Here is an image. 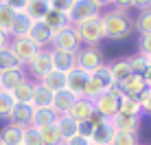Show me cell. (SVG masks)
I'll list each match as a JSON object with an SVG mask.
<instances>
[{"mask_svg":"<svg viewBox=\"0 0 151 145\" xmlns=\"http://www.w3.org/2000/svg\"><path fill=\"white\" fill-rule=\"evenodd\" d=\"M142 57H145V62H147V66L151 68V53H149V55H142Z\"/></svg>","mask_w":151,"mask_h":145,"instance_id":"f6af8a7d","label":"cell"},{"mask_svg":"<svg viewBox=\"0 0 151 145\" xmlns=\"http://www.w3.org/2000/svg\"><path fill=\"white\" fill-rule=\"evenodd\" d=\"M107 68H110V75H112L114 86H121L123 81H127L129 77H132V68H129L127 57L116 59V62H112V64H107Z\"/></svg>","mask_w":151,"mask_h":145,"instance_id":"ac0fdd59","label":"cell"},{"mask_svg":"<svg viewBox=\"0 0 151 145\" xmlns=\"http://www.w3.org/2000/svg\"><path fill=\"white\" fill-rule=\"evenodd\" d=\"M77 59V68L81 72H86V75H90V72H94L96 68H101L105 62H103V53L99 46H81L79 51H77L75 55Z\"/></svg>","mask_w":151,"mask_h":145,"instance_id":"277c9868","label":"cell"},{"mask_svg":"<svg viewBox=\"0 0 151 145\" xmlns=\"http://www.w3.org/2000/svg\"><path fill=\"white\" fill-rule=\"evenodd\" d=\"M96 18H101V11L94 9L92 0H75L70 13H68L70 27H79V24H86L90 20H96Z\"/></svg>","mask_w":151,"mask_h":145,"instance_id":"8992f818","label":"cell"},{"mask_svg":"<svg viewBox=\"0 0 151 145\" xmlns=\"http://www.w3.org/2000/svg\"><path fill=\"white\" fill-rule=\"evenodd\" d=\"M27 66H29V70H31V75H33L37 81H42L50 70H53V64H50V55H48V51H40V53L35 55V57L31 59Z\"/></svg>","mask_w":151,"mask_h":145,"instance_id":"8fae6325","label":"cell"},{"mask_svg":"<svg viewBox=\"0 0 151 145\" xmlns=\"http://www.w3.org/2000/svg\"><path fill=\"white\" fill-rule=\"evenodd\" d=\"M86 88H88V75L86 72L75 68V70H70L68 75H66V90H68L75 99H81V97L86 95Z\"/></svg>","mask_w":151,"mask_h":145,"instance_id":"9c48e42d","label":"cell"},{"mask_svg":"<svg viewBox=\"0 0 151 145\" xmlns=\"http://www.w3.org/2000/svg\"><path fill=\"white\" fill-rule=\"evenodd\" d=\"M138 49H140V55H149L151 53V35H142V38H140Z\"/></svg>","mask_w":151,"mask_h":145,"instance_id":"60d3db41","label":"cell"},{"mask_svg":"<svg viewBox=\"0 0 151 145\" xmlns=\"http://www.w3.org/2000/svg\"><path fill=\"white\" fill-rule=\"evenodd\" d=\"M55 121H57V115L50 110V108H46V110H35L33 119H31V128L42 130V128H46V125H53Z\"/></svg>","mask_w":151,"mask_h":145,"instance_id":"f546056e","label":"cell"},{"mask_svg":"<svg viewBox=\"0 0 151 145\" xmlns=\"http://www.w3.org/2000/svg\"><path fill=\"white\" fill-rule=\"evenodd\" d=\"M142 79H145V86L151 88V68H149V66H147V70L142 72Z\"/></svg>","mask_w":151,"mask_h":145,"instance_id":"ee69618b","label":"cell"},{"mask_svg":"<svg viewBox=\"0 0 151 145\" xmlns=\"http://www.w3.org/2000/svg\"><path fill=\"white\" fill-rule=\"evenodd\" d=\"M33 88H35V81H31V79H27L24 84H20L11 92L13 103H27V106H31V99H33Z\"/></svg>","mask_w":151,"mask_h":145,"instance_id":"f1b7e54d","label":"cell"},{"mask_svg":"<svg viewBox=\"0 0 151 145\" xmlns=\"http://www.w3.org/2000/svg\"><path fill=\"white\" fill-rule=\"evenodd\" d=\"M50 49L77 55V51L81 49V44H79V40H77V35H75V31H72V27H70V29H66V31L53 33V42H50Z\"/></svg>","mask_w":151,"mask_h":145,"instance_id":"ba28073f","label":"cell"},{"mask_svg":"<svg viewBox=\"0 0 151 145\" xmlns=\"http://www.w3.org/2000/svg\"><path fill=\"white\" fill-rule=\"evenodd\" d=\"M33 24H35V22H33V20H31L24 11H18V15H15V20H13V27H11L9 38H27Z\"/></svg>","mask_w":151,"mask_h":145,"instance_id":"d4e9b609","label":"cell"},{"mask_svg":"<svg viewBox=\"0 0 151 145\" xmlns=\"http://www.w3.org/2000/svg\"><path fill=\"white\" fill-rule=\"evenodd\" d=\"M112 145H138V136L134 132H116L114 130Z\"/></svg>","mask_w":151,"mask_h":145,"instance_id":"e575fe53","label":"cell"},{"mask_svg":"<svg viewBox=\"0 0 151 145\" xmlns=\"http://www.w3.org/2000/svg\"><path fill=\"white\" fill-rule=\"evenodd\" d=\"M48 55H50V64H53V70H59V72H64V75H68L70 70H75V68H77V59H75V55H72V53H64V51H55V49H50V51H48Z\"/></svg>","mask_w":151,"mask_h":145,"instance_id":"7c38bea8","label":"cell"},{"mask_svg":"<svg viewBox=\"0 0 151 145\" xmlns=\"http://www.w3.org/2000/svg\"><path fill=\"white\" fill-rule=\"evenodd\" d=\"M31 106H33L35 110H46V108H50V106H53V92H48L42 84H37V81H35Z\"/></svg>","mask_w":151,"mask_h":145,"instance_id":"cb8c5ba5","label":"cell"},{"mask_svg":"<svg viewBox=\"0 0 151 145\" xmlns=\"http://www.w3.org/2000/svg\"><path fill=\"white\" fill-rule=\"evenodd\" d=\"M55 125H57V130H59L61 138H64V143L68 141V138H72V136H77V134H79V123H77L70 115H61V117H57Z\"/></svg>","mask_w":151,"mask_h":145,"instance_id":"ffe728a7","label":"cell"},{"mask_svg":"<svg viewBox=\"0 0 151 145\" xmlns=\"http://www.w3.org/2000/svg\"><path fill=\"white\" fill-rule=\"evenodd\" d=\"M9 51L13 53V57L20 62L22 66H27L35 55L40 53V49L31 42L29 38H11V44H9Z\"/></svg>","mask_w":151,"mask_h":145,"instance_id":"52a82bcc","label":"cell"},{"mask_svg":"<svg viewBox=\"0 0 151 145\" xmlns=\"http://www.w3.org/2000/svg\"><path fill=\"white\" fill-rule=\"evenodd\" d=\"M101 24H103V33H105L107 40H123L127 35H132L134 20L129 18L127 9H125V2H114V9H107V11H101Z\"/></svg>","mask_w":151,"mask_h":145,"instance_id":"6da1fadb","label":"cell"},{"mask_svg":"<svg viewBox=\"0 0 151 145\" xmlns=\"http://www.w3.org/2000/svg\"><path fill=\"white\" fill-rule=\"evenodd\" d=\"M138 145H140V143H138Z\"/></svg>","mask_w":151,"mask_h":145,"instance_id":"bcb514c9","label":"cell"},{"mask_svg":"<svg viewBox=\"0 0 151 145\" xmlns=\"http://www.w3.org/2000/svg\"><path fill=\"white\" fill-rule=\"evenodd\" d=\"M68 115L75 119L79 125H81V123H86V121H90V119L96 115V110H94V101L86 99V97H81V99H75V103H72V108H70Z\"/></svg>","mask_w":151,"mask_h":145,"instance_id":"30bf717a","label":"cell"},{"mask_svg":"<svg viewBox=\"0 0 151 145\" xmlns=\"http://www.w3.org/2000/svg\"><path fill=\"white\" fill-rule=\"evenodd\" d=\"M138 101H140V108H142V112L151 115V88H147V90H145L142 95L138 97Z\"/></svg>","mask_w":151,"mask_h":145,"instance_id":"f35d334b","label":"cell"},{"mask_svg":"<svg viewBox=\"0 0 151 145\" xmlns=\"http://www.w3.org/2000/svg\"><path fill=\"white\" fill-rule=\"evenodd\" d=\"M112 138H114V128L110 121H105L103 125H99L94 134L90 138V145H112Z\"/></svg>","mask_w":151,"mask_h":145,"instance_id":"83f0119b","label":"cell"},{"mask_svg":"<svg viewBox=\"0 0 151 145\" xmlns=\"http://www.w3.org/2000/svg\"><path fill=\"white\" fill-rule=\"evenodd\" d=\"M13 106H15V103H13V99H11V95L0 92V119H9Z\"/></svg>","mask_w":151,"mask_h":145,"instance_id":"8d00e7d4","label":"cell"},{"mask_svg":"<svg viewBox=\"0 0 151 145\" xmlns=\"http://www.w3.org/2000/svg\"><path fill=\"white\" fill-rule=\"evenodd\" d=\"M29 77L24 68H18V70H7V72H0V92H7V95H11V92L18 88L20 84H24Z\"/></svg>","mask_w":151,"mask_h":145,"instance_id":"4fadbf2b","label":"cell"},{"mask_svg":"<svg viewBox=\"0 0 151 145\" xmlns=\"http://www.w3.org/2000/svg\"><path fill=\"white\" fill-rule=\"evenodd\" d=\"M94 130H96V125H94L92 121H86V123H81V125H79V134H81L83 138H88V141L92 138V134H94Z\"/></svg>","mask_w":151,"mask_h":145,"instance_id":"ab89813d","label":"cell"},{"mask_svg":"<svg viewBox=\"0 0 151 145\" xmlns=\"http://www.w3.org/2000/svg\"><path fill=\"white\" fill-rule=\"evenodd\" d=\"M64 145H90V141L88 138H83L81 134H77V136H72V138H68Z\"/></svg>","mask_w":151,"mask_h":145,"instance_id":"b9f144b4","label":"cell"},{"mask_svg":"<svg viewBox=\"0 0 151 145\" xmlns=\"http://www.w3.org/2000/svg\"><path fill=\"white\" fill-rule=\"evenodd\" d=\"M118 88H121V92H123V95H127V97H136V99H138L140 95H142L145 90H147L142 75H132L127 81H123V84L118 86Z\"/></svg>","mask_w":151,"mask_h":145,"instance_id":"603a6c76","label":"cell"},{"mask_svg":"<svg viewBox=\"0 0 151 145\" xmlns=\"http://www.w3.org/2000/svg\"><path fill=\"white\" fill-rule=\"evenodd\" d=\"M72 31H75V35H77V40H79L81 46H99L101 40H105L101 18L90 20V22L79 24V27H72Z\"/></svg>","mask_w":151,"mask_h":145,"instance_id":"3957f363","label":"cell"},{"mask_svg":"<svg viewBox=\"0 0 151 145\" xmlns=\"http://www.w3.org/2000/svg\"><path fill=\"white\" fill-rule=\"evenodd\" d=\"M18 15V2H11V0H0V31L4 33H11L13 20Z\"/></svg>","mask_w":151,"mask_h":145,"instance_id":"e0dca14e","label":"cell"},{"mask_svg":"<svg viewBox=\"0 0 151 145\" xmlns=\"http://www.w3.org/2000/svg\"><path fill=\"white\" fill-rule=\"evenodd\" d=\"M33 112L35 108L33 106H27V103H15L11 115H9V121L11 125H18V128H31V119H33Z\"/></svg>","mask_w":151,"mask_h":145,"instance_id":"2e32d148","label":"cell"},{"mask_svg":"<svg viewBox=\"0 0 151 145\" xmlns=\"http://www.w3.org/2000/svg\"><path fill=\"white\" fill-rule=\"evenodd\" d=\"M72 103H75V97H72L68 90H61V92H55L53 95V106H50V110H53L57 117L68 115Z\"/></svg>","mask_w":151,"mask_h":145,"instance_id":"44dd1931","label":"cell"},{"mask_svg":"<svg viewBox=\"0 0 151 145\" xmlns=\"http://www.w3.org/2000/svg\"><path fill=\"white\" fill-rule=\"evenodd\" d=\"M27 38H29L35 46H37L40 51H44L46 46H50V42H53V31L46 27V24L35 22L33 27H31V31H29V35H27Z\"/></svg>","mask_w":151,"mask_h":145,"instance_id":"9a60e30c","label":"cell"},{"mask_svg":"<svg viewBox=\"0 0 151 145\" xmlns=\"http://www.w3.org/2000/svg\"><path fill=\"white\" fill-rule=\"evenodd\" d=\"M22 68V64H20L18 59L13 57L11 51H0V72H7V70H18Z\"/></svg>","mask_w":151,"mask_h":145,"instance_id":"836d02e7","label":"cell"},{"mask_svg":"<svg viewBox=\"0 0 151 145\" xmlns=\"http://www.w3.org/2000/svg\"><path fill=\"white\" fill-rule=\"evenodd\" d=\"M9 44H11V38H9L4 31H0V51H7Z\"/></svg>","mask_w":151,"mask_h":145,"instance_id":"7bdbcfd3","label":"cell"},{"mask_svg":"<svg viewBox=\"0 0 151 145\" xmlns=\"http://www.w3.org/2000/svg\"><path fill=\"white\" fill-rule=\"evenodd\" d=\"M42 24H46L53 33H59V31L70 29L68 18H66L64 13H59V11H53V9H48V11H46V15L42 18Z\"/></svg>","mask_w":151,"mask_h":145,"instance_id":"d6986e66","label":"cell"},{"mask_svg":"<svg viewBox=\"0 0 151 145\" xmlns=\"http://www.w3.org/2000/svg\"><path fill=\"white\" fill-rule=\"evenodd\" d=\"M121 97H123V92L118 86H114L110 92H103L94 101L96 115H101L103 119H114L118 115V110H121Z\"/></svg>","mask_w":151,"mask_h":145,"instance_id":"5b68a950","label":"cell"},{"mask_svg":"<svg viewBox=\"0 0 151 145\" xmlns=\"http://www.w3.org/2000/svg\"><path fill=\"white\" fill-rule=\"evenodd\" d=\"M42 134V141H44V145H64V138H61L59 130H57V125L53 123V125H46L40 130Z\"/></svg>","mask_w":151,"mask_h":145,"instance_id":"d6a6232c","label":"cell"},{"mask_svg":"<svg viewBox=\"0 0 151 145\" xmlns=\"http://www.w3.org/2000/svg\"><path fill=\"white\" fill-rule=\"evenodd\" d=\"M22 145H44L40 130H35V128H24V134H22Z\"/></svg>","mask_w":151,"mask_h":145,"instance_id":"d590c367","label":"cell"},{"mask_svg":"<svg viewBox=\"0 0 151 145\" xmlns=\"http://www.w3.org/2000/svg\"><path fill=\"white\" fill-rule=\"evenodd\" d=\"M22 134H24L22 128L9 123L0 130V145H22Z\"/></svg>","mask_w":151,"mask_h":145,"instance_id":"4316f807","label":"cell"},{"mask_svg":"<svg viewBox=\"0 0 151 145\" xmlns=\"http://www.w3.org/2000/svg\"><path fill=\"white\" fill-rule=\"evenodd\" d=\"M121 115H127V117H140V112H142V108H140V101L136 97H127L123 95L121 97Z\"/></svg>","mask_w":151,"mask_h":145,"instance_id":"1f68e13d","label":"cell"},{"mask_svg":"<svg viewBox=\"0 0 151 145\" xmlns=\"http://www.w3.org/2000/svg\"><path fill=\"white\" fill-rule=\"evenodd\" d=\"M134 27H136V31L140 33V38L142 35H151V2L147 9H142V11L138 13V18L134 20Z\"/></svg>","mask_w":151,"mask_h":145,"instance_id":"4dcf8cb0","label":"cell"},{"mask_svg":"<svg viewBox=\"0 0 151 145\" xmlns=\"http://www.w3.org/2000/svg\"><path fill=\"white\" fill-rule=\"evenodd\" d=\"M114 88V81H112V75H110V68L107 64H103L101 68H96L94 72L88 75V88H86V99L90 101H96L103 92H110Z\"/></svg>","mask_w":151,"mask_h":145,"instance_id":"7a4b0ae2","label":"cell"},{"mask_svg":"<svg viewBox=\"0 0 151 145\" xmlns=\"http://www.w3.org/2000/svg\"><path fill=\"white\" fill-rule=\"evenodd\" d=\"M48 0H24L18 2V11H24L33 22H42V18L48 11Z\"/></svg>","mask_w":151,"mask_h":145,"instance_id":"5bb4252c","label":"cell"},{"mask_svg":"<svg viewBox=\"0 0 151 145\" xmlns=\"http://www.w3.org/2000/svg\"><path fill=\"white\" fill-rule=\"evenodd\" d=\"M107 121L112 123V128L116 132H134L136 134L138 125H140V117H127V115H121V112L114 119H107Z\"/></svg>","mask_w":151,"mask_h":145,"instance_id":"7402d4cb","label":"cell"},{"mask_svg":"<svg viewBox=\"0 0 151 145\" xmlns=\"http://www.w3.org/2000/svg\"><path fill=\"white\" fill-rule=\"evenodd\" d=\"M129 68H132V75H142L147 70V62H145L142 55H134V57H127Z\"/></svg>","mask_w":151,"mask_h":145,"instance_id":"74e56055","label":"cell"},{"mask_svg":"<svg viewBox=\"0 0 151 145\" xmlns=\"http://www.w3.org/2000/svg\"><path fill=\"white\" fill-rule=\"evenodd\" d=\"M37 84H42L48 92H53V95H55V92L66 90V75H64V72H59V70H50L42 81H37Z\"/></svg>","mask_w":151,"mask_h":145,"instance_id":"484cf974","label":"cell"}]
</instances>
